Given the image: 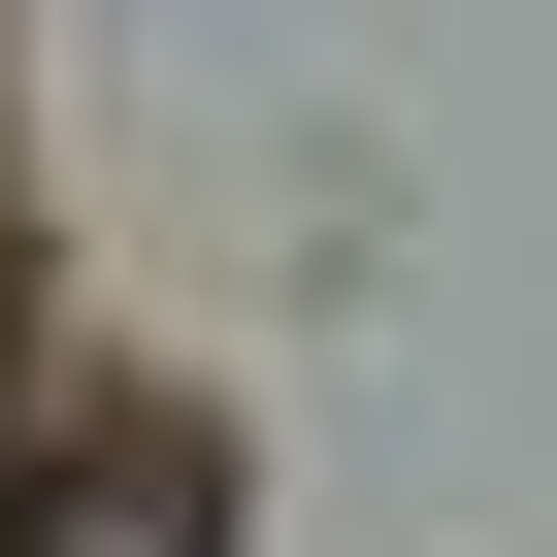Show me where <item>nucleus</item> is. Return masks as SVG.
Segmentation results:
<instances>
[]
</instances>
